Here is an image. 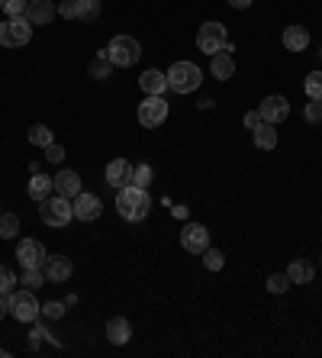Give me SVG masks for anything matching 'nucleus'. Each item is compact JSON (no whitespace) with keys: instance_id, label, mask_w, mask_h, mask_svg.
Listing matches in <instances>:
<instances>
[{"instance_id":"obj_1","label":"nucleus","mask_w":322,"mask_h":358,"mask_svg":"<svg viewBox=\"0 0 322 358\" xmlns=\"http://www.w3.org/2000/svg\"><path fill=\"white\" fill-rule=\"evenodd\" d=\"M152 210V197L145 187H136V184H129V187H123V191L116 194V213L123 220H129V223H139V220L149 217Z\"/></svg>"},{"instance_id":"obj_2","label":"nucleus","mask_w":322,"mask_h":358,"mask_svg":"<svg viewBox=\"0 0 322 358\" xmlns=\"http://www.w3.org/2000/svg\"><path fill=\"white\" fill-rule=\"evenodd\" d=\"M165 75H168V87L174 94H193L203 84V71L193 62H174Z\"/></svg>"},{"instance_id":"obj_3","label":"nucleus","mask_w":322,"mask_h":358,"mask_svg":"<svg viewBox=\"0 0 322 358\" xmlns=\"http://www.w3.org/2000/svg\"><path fill=\"white\" fill-rule=\"evenodd\" d=\"M100 55H107L116 68H129L142 59V45L136 36H113L107 49H100Z\"/></svg>"},{"instance_id":"obj_4","label":"nucleus","mask_w":322,"mask_h":358,"mask_svg":"<svg viewBox=\"0 0 322 358\" xmlns=\"http://www.w3.org/2000/svg\"><path fill=\"white\" fill-rule=\"evenodd\" d=\"M39 217L45 226H52V229H61V226H68L71 220H75V207H71V200L61 197V194H49L45 200H39Z\"/></svg>"},{"instance_id":"obj_5","label":"nucleus","mask_w":322,"mask_h":358,"mask_svg":"<svg viewBox=\"0 0 322 358\" xmlns=\"http://www.w3.org/2000/svg\"><path fill=\"white\" fill-rule=\"evenodd\" d=\"M10 317L20 320V323H36L42 317V303L36 300V291L20 287V291L10 294Z\"/></svg>"},{"instance_id":"obj_6","label":"nucleus","mask_w":322,"mask_h":358,"mask_svg":"<svg viewBox=\"0 0 322 358\" xmlns=\"http://www.w3.org/2000/svg\"><path fill=\"white\" fill-rule=\"evenodd\" d=\"M33 39V23L26 17H7L0 23V45L3 49H23Z\"/></svg>"},{"instance_id":"obj_7","label":"nucleus","mask_w":322,"mask_h":358,"mask_svg":"<svg viewBox=\"0 0 322 358\" xmlns=\"http://www.w3.org/2000/svg\"><path fill=\"white\" fill-rule=\"evenodd\" d=\"M226 42H229V33H226L223 23L210 20V23L200 26V33H197V49H200V52H207V55H216V52H223Z\"/></svg>"},{"instance_id":"obj_8","label":"nucleus","mask_w":322,"mask_h":358,"mask_svg":"<svg viewBox=\"0 0 322 358\" xmlns=\"http://www.w3.org/2000/svg\"><path fill=\"white\" fill-rule=\"evenodd\" d=\"M168 120V103L165 97H158V94H145V100L139 103V123L145 129H155Z\"/></svg>"},{"instance_id":"obj_9","label":"nucleus","mask_w":322,"mask_h":358,"mask_svg":"<svg viewBox=\"0 0 322 358\" xmlns=\"http://www.w3.org/2000/svg\"><path fill=\"white\" fill-rule=\"evenodd\" d=\"M181 245L190 255H203L210 249V229L203 223H187L181 229Z\"/></svg>"},{"instance_id":"obj_10","label":"nucleus","mask_w":322,"mask_h":358,"mask_svg":"<svg viewBox=\"0 0 322 358\" xmlns=\"http://www.w3.org/2000/svg\"><path fill=\"white\" fill-rule=\"evenodd\" d=\"M258 113H261V120L271 126L284 123V120L290 117V100L281 97V94H271V97L261 100V107H258Z\"/></svg>"},{"instance_id":"obj_11","label":"nucleus","mask_w":322,"mask_h":358,"mask_svg":"<svg viewBox=\"0 0 322 358\" xmlns=\"http://www.w3.org/2000/svg\"><path fill=\"white\" fill-rule=\"evenodd\" d=\"M71 207H75V220H81V223H94V220L103 213V203H100L97 194H87L81 191L75 200H71Z\"/></svg>"},{"instance_id":"obj_12","label":"nucleus","mask_w":322,"mask_h":358,"mask_svg":"<svg viewBox=\"0 0 322 358\" xmlns=\"http://www.w3.org/2000/svg\"><path fill=\"white\" fill-rule=\"evenodd\" d=\"M17 259H20V265H23V268H42L49 255H45V245H42V242L23 239L17 245Z\"/></svg>"},{"instance_id":"obj_13","label":"nucleus","mask_w":322,"mask_h":358,"mask_svg":"<svg viewBox=\"0 0 322 358\" xmlns=\"http://www.w3.org/2000/svg\"><path fill=\"white\" fill-rule=\"evenodd\" d=\"M103 178H107L110 187H116V191H123V187H129L133 184V162L126 159H113L107 165V171H103Z\"/></svg>"},{"instance_id":"obj_14","label":"nucleus","mask_w":322,"mask_h":358,"mask_svg":"<svg viewBox=\"0 0 322 358\" xmlns=\"http://www.w3.org/2000/svg\"><path fill=\"white\" fill-rule=\"evenodd\" d=\"M23 17L29 20L33 26H49L52 20L58 17V7L52 3V0H29V3H26V13H23Z\"/></svg>"},{"instance_id":"obj_15","label":"nucleus","mask_w":322,"mask_h":358,"mask_svg":"<svg viewBox=\"0 0 322 358\" xmlns=\"http://www.w3.org/2000/svg\"><path fill=\"white\" fill-rule=\"evenodd\" d=\"M42 271H45V281L65 284L68 278H71V271H75V265H71V259H65V255H49L45 265H42Z\"/></svg>"},{"instance_id":"obj_16","label":"nucleus","mask_w":322,"mask_h":358,"mask_svg":"<svg viewBox=\"0 0 322 358\" xmlns=\"http://www.w3.org/2000/svg\"><path fill=\"white\" fill-rule=\"evenodd\" d=\"M52 181H55V194H61V197H68V200H75L78 194L84 191V187H81V175H78V171H71V168L58 171V178H52Z\"/></svg>"},{"instance_id":"obj_17","label":"nucleus","mask_w":322,"mask_h":358,"mask_svg":"<svg viewBox=\"0 0 322 358\" xmlns=\"http://www.w3.org/2000/svg\"><path fill=\"white\" fill-rule=\"evenodd\" d=\"M210 75H213L216 81H229V78L235 75V59H232L229 52H216V55H210Z\"/></svg>"},{"instance_id":"obj_18","label":"nucleus","mask_w":322,"mask_h":358,"mask_svg":"<svg viewBox=\"0 0 322 358\" xmlns=\"http://www.w3.org/2000/svg\"><path fill=\"white\" fill-rule=\"evenodd\" d=\"M107 339L113 342V345H126V342L133 339V323L126 317H113L107 323Z\"/></svg>"},{"instance_id":"obj_19","label":"nucleus","mask_w":322,"mask_h":358,"mask_svg":"<svg viewBox=\"0 0 322 358\" xmlns=\"http://www.w3.org/2000/svg\"><path fill=\"white\" fill-rule=\"evenodd\" d=\"M281 39L290 52H306L309 49V29H306V26H287Z\"/></svg>"},{"instance_id":"obj_20","label":"nucleus","mask_w":322,"mask_h":358,"mask_svg":"<svg viewBox=\"0 0 322 358\" xmlns=\"http://www.w3.org/2000/svg\"><path fill=\"white\" fill-rule=\"evenodd\" d=\"M139 87H142L145 94H158V97H165V91H168V75H161V71L149 68V71H142Z\"/></svg>"},{"instance_id":"obj_21","label":"nucleus","mask_w":322,"mask_h":358,"mask_svg":"<svg viewBox=\"0 0 322 358\" xmlns=\"http://www.w3.org/2000/svg\"><path fill=\"white\" fill-rule=\"evenodd\" d=\"M29 197L33 200H45L49 194H55V181H52L49 175H39V171H33V178H29Z\"/></svg>"},{"instance_id":"obj_22","label":"nucleus","mask_w":322,"mask_h":358,"mask_svg":"<svg viewBox=\"0 0 322 358\" xmlns=\"http://www.w3.org/2000/svg\"><path fill=\"white\" fill-rule=\"evenodd\" d=\"M287 278H290V284H309L316 278V268L309 265L306 259H297V262H290Z\"/></svg>"},{"instance_id":"obj_23","label":"nucleus","mask_w":322,"mask_h":358,"mask_svg":"<svg viewBox=\"0 0 322 358\" xmlns=\"http://www.w3.org/2000/svg\"><path fill=\"white\" fill-rule=\"evenodd\" d=\"M251 139H255V145H258L261 152L277 149V129H274L271 123H261L258 129H251Z\"/></svg>"},{"instance_id":"obj_24","label":"nucleus","mask_w":322,"mask_h":358,"mask_svg":"<svg viewBox=\"0 0 322 358\" xmlns=\"http://www.w3.org/2000/svg\"><path fill=\"white\" fill-rule=\"evenodd\" d=\"M97 17H100V0H75V20L91 23Z\"/></svg>"},{"instance_id":"obj_25","label":"nucleus","mask_w":322,"mask_h":358,"mask_svg":"<svg viewBox=\"0 0 322 358\" xmlns=\"http://www.w3.org/2000/svg\"><path fill=\"white\" fill-rule=\"evenodd\" d=\"M20 236V217L17 213H0V239H17Z\"/></svg>"},{"instance_id":"obj_26","label":"nucleus","mask_w":322,"mask_h":358,"mask_svg":"<svg viewBox=\"0 0 322 358\" xmlns=\"http://www.w3.org/2000/svg\"><path fill=\"white\" fill-rule=\"evenodd\" d=\"M29 142H33V145H42V149H45V145H52V142H55V136H52V129L45 123H36L33 129H29Z\"/></svg>"},{"instance_id":"obj_27","label":"nucleus","mask_w":322,"mask_h":358,"mask_svg":"<svg viewBox=\"0 0 322 358\" xmlns=\"http://www.w3.org/2000/svg\"><path fill=\"white\" fill-rule=\"evenodd\" d=\"M152 178H155V171H152V165H145V162H139V165H133V184H136V187H145V191H149Z\"/></svg>"},{"instance_id":"obj_28","label":"nucleus","mask_w":322,"mask_h":358,"mask_svg":"<svg viewBox=\"0 0 322 358\" xmlns=\"http://www.w3.org/2000/svg\"><path fill=\"white\" fill-rule=\"evenodd\" d=\"M303 91L309 100H322V71H309V75H306Z\"/></svg>"},{"instance_id":"obj_29","label":"nucleus","mask_w":322,"mask_h":358,"mask_svg":"<svg viewBox=\"0 0 322 358\" xmlns=\"http://www.w3.org/2000/svg\"><path fill=\"white\" fill-rule=\"evenodd\" d=\"M110 65H113V62H110L107 55H97V59L91 62V78H94V81H107V78H110Z\"/></svg>"},{"instance_id":"obj_30","label":"nucleus","mask_w":322,"mask_h":358,"mask_svg":"<svg viewBox=\"0 0 322 358\" xmlns=\"http://www.w3.org/2000/svg\"><path fill=\"white\" fill-rule=\"evenodd\" d=\"M42 281H45V271H42V268H26L23 278H20V284H23V287H29V291L42 287Z\"/></svg>"},{"instance_id":"obj_31","label":"nucleus","mask_w":322,"mask_h":358,"mask_svg":"<svg viewBox=\"0 0 322 358\" xmlns=\"http://www.w3.org/2000/svg\"><path fill=\"white\" fill-rule=\"evenodd\" d=\"M17 284H20L17 275H13L7 265H0V294H7V297H10V294L17 291Z\"/></svg>"},{"instance_id":"obj_32","label":"nucleus","mask_w":322,"mask_h":358,"mask_svg":"<svg viewBox=\"0 0 322 358\" xmlns=\"http://www.w3.org/2000/svg\"><path fill=\"white\" fill-rule=\"evenodd\" d=\"M271 294H284L290 287V278H287V271H277V275H271L268 278V284H265Z\"/></svg>"},{"instance_id":"obj_33","label":"nucleus","mask_w":322,"mask_h":358,"mask_svg":"<svg viewBox=\"0 0 322 358\" xmlns=\"http://www.w3.org/2000/svg\"><path fill=\"white\" fill-rule=\"evenodd\" d=\"M203 265H207L210 271H219V268L226 265V255L219 249H207V252H203Z\"/></svg>"},{"instance_id":"obj_34","label":"nucleus","mask_w":322,"mask_h":358,"mask_svg":"<svg viewBox=\"0 0 322 358\" xmlns=\"http://www.w3.org/2000/svg\"><path fill=\"white\" fill-rule=\"evenodd\" d=\"M26 3H29V0H0V10H3L7 17H23Z\"/></svg>"},{"instance_id":"obj_35","label":"nucleus","mask_w":322,"mask_h":358,"mask_svg":"<svg viewBox=\"0 0 322 358\" xmlns=\"http://www.w3.org/2000/svg\"><path fill=\"white\" fill-rule=\"evenodd\" d=\"M42 317L61 320V317H65V303H58V300H52V303H42Z\"/></svg>"},{"instance_id":"obj_36","label":"nucleus","mask_w":322,"mask_h":358,"mask_svg":"<svg viewBox=\"0 0 322 358\" xmlns=\"http://www.w3.org/2000/svg\"><path fill=\"white\" fill-rule=\"evenodd\" d=\"M306 120L309 123H322V100H309L306 103Z\"/></svg>"},{"instance_id":"obj_37","label":"nucleus","mask_w":322,"mask_h":358,"mask_svg":"<svg viewBox=\"0 0 322 358\" xmlns=\"http://www.w3.org/2000/svg\"><path fill=\"white\" fill-rule=\"evenodd\" d=\"M45 159H49L52 165H58V162H65V149H61L58 142H52V145H45Z\"/></svg>"},{"instance_id":"obj_38","label":"nucleus","mask_w":322,"mask_h":358,"mask_svg":"<svg viewBox=\"0 0 322 358\" xmlns=\"http://www.w3.org/2000/svg\"><path fill=\"white\" fill-rule=\"evenodd\" d=\"M58 17L75 20V0H61V3H58Z\"/></svg>"},{"instance_id":"obj_39","label":"nucleus","mask_w":322,"mask_h":358,"mask_svg":"<svg viewBox=\"0 0 322 358\" xmlns=\"http://www.w3.org/2000/svg\"><path fill=\"white\" fill-rule=\"evenodd\" d=\"M261 123H265V120H261V113H258V110H248V113H245V126H248V129H258Z\"/></svg>"},{"instance_id":"obj_40","label":"nucleus","mask_w":322,"mask_h":358,"mask_svg":"<svg viewBox=\"0 0 322 358\" xmlns=\"http://www.w3.org/2000/svg\"><path fill=\"white\" fill-rule=\"evenodd\" d=\"M7 313H10V297L7 294H0V320L7 317Z\"/></svg>"},{"instance_id":"obj_41","label":"nucleus","mask_w":322,"mask_h":358,"mask_svg":"<svg viewBox=\"0 0 322 358\" xmlns=\"http://www.w3.org/2000/svg\"><path fill=\"white\" fill-rule=\"evenodd\" d=\"M229 7H235V10H245V7H251V0H226Z\"/></svg>"},{"instance_id":"obj_42","label":"nucleus","mask_w":322,"mask_h":358,"mask_svg":"<svg viewBox=\"0 0 322 358\" xmlns=\"http://www.w3.org/2000/svg\"><path fill=\"white\" fill-rule=\"evenodd\" d=\"M3 355H7V349H0V358H3Z\"/></svg>"},{"instance_id":"obj_43","label":"nucleus","mask_w":322,"mask_h":358,"mask_svg":"<svg viewBox=\"0 0 322 358\" xmlns=\"http://www.w3.org/2000/svg\"><path fill=\"white\" fill-rule=\"evenodd\" d=\"M319 55H322V52H319Z\"/></svg>"}]
</instances>
